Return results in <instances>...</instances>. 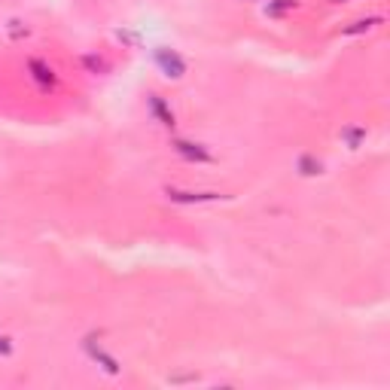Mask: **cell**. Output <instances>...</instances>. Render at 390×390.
<instances>
[{"instance_id": "1", "label": "cell", "mask_w": 390, "mask_h": 390, "mask_svg": "<svg viewBox=\"0 0 390 390\" xmlns=\"http://www.w3.org/2000/svg\"><path fill=\"white\" fill-rule=\"evenodd\" d=\"M156 64H159L162 73L171 80H180L186 73V61L177 52H171V49H159V52H156Z\"/></svg>"}, {"instance_id": "2", "label": "cell", "mask_w": 390, "mask_h": 390, "mask_svg": "<svg viewBox=\"0 0 390 390\" xmlns=\"http://www.w3.org/2000/svg\"><path fill=\"white\" fill-rule=\"evenodd\" d=\"M174 149L189 162H211V153L198 144H189V140H174Z\"/></svg>"}, {"instance_id": "3", "label": "cell", "mask_w": 390, "mask_h": 390, "mask_svg": "<svg viewBox=\"0 0 390 390\" xmlns=\"http://www.w3.org/2000/svg\"><path fill=\"white\" fill-rule=\"evenodd\" d=\"M168 198L171 202H180V204H198V202H217V193H180V189H168Z\"/></svg>"}, {"instance_id": "4", "label": "cell", "mask_w": 390, "mask_h": 390, "mask_svg": "<svg viewBox=\"0 0 390 390\" xmlns=\"http://www.w3.org/2000/svg\"><path fill=\"white\" fill-rule=\"evenodd\" d=\"M149 107H153V113L159 116V122H162V126H168V128L174 126V113L162 104V98H156V95H153V98H149Z\"/></svg>"}, {"instance_id": "5", "label": "cell", "mask_w": 390, "mask_h": 390, "mask_svg": "<svg viewBox=\"0 0 390 390\" xmlns=\"http://www.w3.org/2000/svg\"><path fill=\"white\" fill-rule=\"evenodd\" d=\"M28 68L34 70V77H37V82H40V86H52V82H55V73L49 70V68H46L43 61H31Z\"/></svg>"}, {"instance_id": "6", "label": "cell", "mask_w": 390, "mask_h": 390, "mask_svg": "<svg viewBox=\"0 0 390 390\" xmlns=\"http://www.w3.org/2000/svg\"><path fill=\"white\" fill-rule=\"evenodd\" d=\"M89 354H92V357H95V360H101V363H104V369H107V372H113V375H116V372H119V366H116V360H113V357H107V354L101 351V347H95L92 342H89Z\"/></svg>"}, {"instance_id": "7", "label": "cell", "mask_w": 390, "mask_h": 390, "mask_svg": "<svg viewBox=\"0 0 390 390\" xmlns=\"http://www.w3.org/2000/svg\"><path fill=\"white\" fill-rule=\"evenodd\" d=\"M296 3H299V0H275V3H269V15H280V13L293 10Z\"/></svg>"}, {"instance_id": "8", "label": "cell", "mask_w": 390, "mask_h": 390, "mask_svg": "<svg viewBox=\"0 0 390 390\" xmlns=\"http://www.w3.org/2000/svg\"><path fill=\"white\" fill-rule=\"evenodd\" d=\"M299 165H302V174H320V162L308 159V156H305V159L299 162Z\"/></svg>"}, {"instance_id": "9", "label": "cell", "mask_w": 390, "mask_h": 390, "mask_svg": "<svg viewBox=\"0 0 390 390\" xmlns=\"http://www.w3.org/2000/svg\"><path fill=\"white\" fill-rule=\"evenodd\" d=\"M381 19H366V22H357L354 28H347V34H360V31H369L372 24H378Z\"/></svg>"}, {"instance_id": "10", "label": "cell", "mask_w": 390, "mask_h": 390, "mask_svg": "<svg viewBox=\"0 0 390 390\" xmlns=\"http://www.w3.org/2000/svg\"><path fill=\"white\" fill-rule=\"evenodd\" d=\"M13 351V345H10V338H0V354H10Z\"/></svg>"}]
</instances>
